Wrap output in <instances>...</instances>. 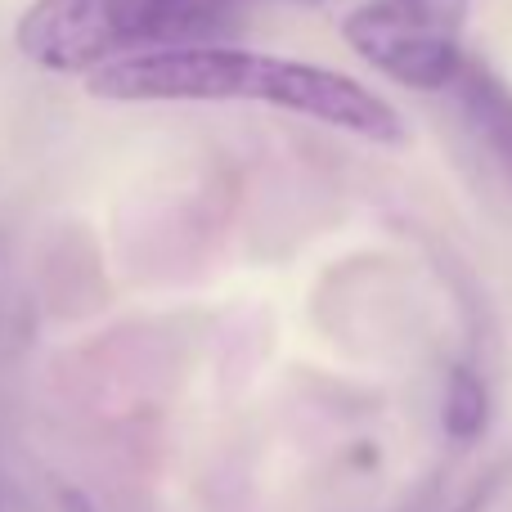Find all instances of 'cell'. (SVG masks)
Returning a JSON list of instances; mask_svg holds the SVG:
<instances>
[{"instance_id":"3957f363","label":"cell","mask_w":512,"mask_h":512,"mask_svg":"<svg viewBox=\"0 0 512 512\" xmlns=\"http://www.w3.org/2000/svg\"><path fill=\"white\" fill-rule=\"evenodd\" d=\"M468 0H369L351 9L342 36L364 63L409 90H450L463 68Z\"/></svg>"},{"instance_id":"5b68a950","label":"cell","mask_w":512,"mask_h":512,"mask_svg":"<svg viewBox=\"0 0 512 512\" xmlns=\"http://www.w3.org/2000/svg\"><path fill=\"white\" fill-rule=\"evenodd\" d=\"M486 382L472 369H454L450 387H445V432L454 441H472L486 427Z\"/></svg>"},{"instance_id":"6da1fadb","label":"cell","mask_w":512,"mask_h":512,"mask_svg":"<svg viewBox=\"0 0 512 512\" xmlns=\"http://www.w3.org/2000/svg\"><path fill=\"white\" fill-rule=\"evenodd\" d=\"M86 90L108 104H265L283 113L310 117V122L337 126L373 144H405L400 113L378 99L355 77L301 59H274V54L234 50V45H185V50H158L126 63L90 72Z\"/></svg>"},{"instance_id":"8992f818","label":"cell","mask_w":512,"mask_h":512,"mask_svg":"<svg viewBox=\"0 0 512 512\" xmlns=\"http://www.w3.org/2000/svg\"><path fill=\"white\" fill-rule=\"evenodd\" d=\"M301 5H315V0H301Z\"/></svg>"},{"instance_id":"277c9868","label":"cell","mask_w":512,"mask_h":512,"mask_svg":"<svg viewBox=\"0 0 512 512\" xmlns=\"http://www.w3.org/2000/svg\"><path fill=\"white\" fill-rule=\"evenodd\" d=\"M450 95H454L463 126H468V135L477 140V149L486 153L495 176L512 189V86L486 59H472L468 54L459 77L450 81Z\"/></svg>"},{"instance_id":"7a4b0ae2","label":"cell","mask_w":512,"mask_h":512,"mask_svg":"<svg viewBox=\"0 0 512 512\" xmlns=\"http://www.w3.org/2000/svg\"><path fill=\"white\" fill-rule=\"evenodd\" d=\"M234 18L239 0H32L14 41L45 72H99L140 54L207 45Z\"/></svg>"}]
</instances>
